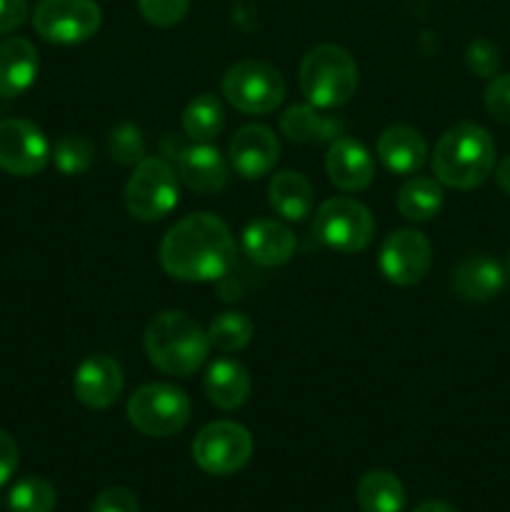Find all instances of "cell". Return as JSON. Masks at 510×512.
<instances>
[{
    "label": "cell",
    "instance_id": "obj_17",
    "mask_svg": "<svg viewBox=\"0 0 510 512\" xmlns=\"http://www.w3.org/2000/svg\"><path fill=\"white\" fill-rule=\"evenodd\" d=\"M508 275L500 260H495L488 253H475L460 260L453 270V285L455 295L468 303H488V300L498 298L503 293Z\"/></svg>",
    "mask_w": 510,
    "mask_h": 512
},
{
    "label": "cell",
    "instance_id": "obj_20",
    "mask_svg": "<svg viewBox=\"0 0 510 512\" xmlns=\"http://www.w3.org/2000/svg\"><path fill=\"white\" fill-rule=\"evenodd\" d=\"M40 70L38 50L25 38L0 40V98H18L35 83Z\"/></svg>",
    "mask_w": 510,
    "mask_h": 512
},
{
    "label": "cell",
    "instance_id": "obj_19",
    "mask_svg": "<svg viewBox=\"0 0 510 512\" xmlns=\"http://www.w3.org/2000/svg\"><path fill=\"white\" fill-rule=\"evenodd\" d=\"M375 153L385 170L395 175H413L428 160V143L423 133L410 125H390L380 133Z\"/></svg>",
    "mask_w": 510,
    "mask_h": 512
},
{
    "label": "cell",
    "instance_id": "obj_27",
    "mask_svg": "<svg viewBox=\"0 0 510 512\" xmlns=\"http://www.w3.org/2000/svg\"><path fill=\"white\" fill-rule=\"evenodd\" d=\"M253 335V320L238 310H225V313L215 315L208 325L210 348H218L220 353H238L253 340Z\"/></svg>",
    "mask_w": 510,
    "mask_h": 512
},
{
    "label": "cell",
    "instance_id": "obj_23",
    "mask_svg": "<svg viewBox=\"0 0 510 512\" xmlns=\"http://www.w3.org/2000/svg\"><path fill=\"white\" fill-rule=\"evenodd\" d=\"M280 130L293 143H325V140H335L343 130V123L333 115L325 113L323 108L315 105H290L283 115H280Z\"/></svg>",
    "mask_w": 510,
    "mask_h": 512
},
{
    "label": "cell",
    "instance_id": "obj_24",
    "mask_svg": "<svg viewBox=\"0 0 510 512\" xmlns=\"http://www.w3.org/2000/svg\"><path fill=\"white\" fill-rule=\"evenodd\" d=\"M445 193L438 178H428V175H413L400 185L398 195H395V205L398 213L405 220L413 223H428L435 215L443 210Z\"/></svg>",
    "mask_w": 510,
    "mask_h": 512
},
{
    "label": "cell",
    "instance_id": "obj_1",
    "mask_svg": "<svg viewBox=\"0 0 510 512\" xmlns=\"http://www.w3.org/2000/svg\"><path fill=\"white\" fill-rule=\"evenodd\" d=\"M160 265L183 283H213L225 278L235 265V240L228 225L213 213L180 218L160 243Z\"/></svg>",
    "mask_w": 510,
    "mask_h": 512
},
{
    "label": "cell",
    "instance_id": "obj_12",
    "mask_svg": "<svg viewBox=\"0 0 510 512\" xmlns=\"http://www.w3.org/2000/svg\"><path fill=\"white\" fill-rule=\"evenodd\" d=\"M50 160V143L30 120L10 118L0 123V170L18 178L38 175Z\"/></svg>",
    "mask_w": 510,
    "mask_h": 512
},
{
    "label": "cell",
    "instance_id": "obj_31",
    "mask_svg": "<svg viewBox=\"0 0 510 512\" xmlns=\"http://www.w3.org/2000/svg\"><path fill=\"white\" fill-rule=\"evenodd\" d=\"M138 13L155 28H173L188 15L190 0H135Z\"/></svg>",
    "mask_w": 510,
    "mask_h": 512
},
{
    "label": "cell",
    "instance_id": "obj_13",
    "mask_svg": "<svg viewBox=\"0 0 510 512\" xmlns=\"http://www.w3.org/2000/svg\"><path fill=\"white\" fill-rule=\"evenodd\" d=\"M123 368L110 355H88L73 375V393L90 410H108L123 395Z\"/></svg>",
    "mask_w": 510,
    "mask_h": 512
},
{
    "label": "cell",
    "instance_id": "obj_21",
    "mask_svg": "<svg viewBox=\"0 0 510 512\" xmlns=\"http://www.w3.org/2000/svg\"><path fill=\"white\" fill-rule=\"evenodd\" d=\"M205 395L210 403L220 410H238L243 408L245 400L250 398L253 390V380H250L248 370L238 363V360L220 358L208 365L203 378Z\"/></svg>",
    "mask_w": 510,
    "mask_h": 512
},
{
    "label": "cell",
    "instance_id": "obj_25",
    "mask_svg": "<svg viewBox=\"0 0 510 512\" xmlns=\"http://www.w3.org/2000/svg\"><path fill=\"white\" fill-rule=\"evenodd\" d=\"M355 500L363 512H403L405 488L388 470H368L355 485Z\"/></svg>",
    "mask_w": 510,
    "mask_h": 512
},
{
    "label": "cell",
    "instance_id": "obj_3",
    "mask_svg": "<svg viewBox=\"0 0 510 512\" xmlns=\"http://www.w3.org/2000/svg\"><path fill=\"white\" fill-rule=\"evenodd\" d=\"M143 348L150 363L165 375L188 378L203 368L210 355L208 330L183 310H165L148 323Z\"/></svg>",
    "mask_w": 510,
    "mask_h": 512
},
{
    "label": "cell",
    "instance_id": "obj_34",
    "mask_svg": "<svg viewBox=\"0 0 510 512\" xmlns=\"http://www.w3.org/2000/svg\"><path fill=\"white\" fill-rule=\"evenodd\" d=\"M90 512H140V505L128 488H108L93 500Z\"/></svg>",
    "mask_w": 510,
    "mask_h": 512
},
{
    "label": "cell",
    "instance_id": "obj_28",
    "mask_svg": "<svg viewBox=\"0 0 510 512\" xmlns=\"http://www.w3.org/2000/svg\"><path fill=\"white\" fill-rule=\"evenodd\" d=\"M55 503H58L55 488L43 478L20 480L8 493L10 512H53Z\"/></svg>",
    "mask_w": 510,
    "mask_h": 512
},
{
    "label": "cell",
    "instance_id": "obj_26",
    "mask_svg": "<svg viewBox=\"0 0 510 512\" xmlns=\"http://www.w3.org/2000/svg\"><path fill=\"white\" fill-rule=\"evenodd\" d=\"M183 133L193 143H210L218 138L225 128V110L223 103L213 93H200L185 105L183 110Z\"/></svg>",
    "mask_w": 510,
    "mask_h": 512
},
{
    "label": "cell",
    "instance_id": "obj_36",
    "mask_svg": "<svg viewBox=\"0 0 510 512\" xmlns=\"http://www.w3.org/2000/svg\"><path fill=\"white\" fill-rule=\"evenodd\" d=\"M18 468V445L5 430H0V485L8 483Z\"/></svg>",
    "mask_w": 510,
    "mask_h": 512
},
{
    "label": "cell",
    "instance_id": "obj_18",
    "mask_svg": "<svg viewBox=\"0 0 510 512\" xmlns=\"http://www.w3.org/2000/svg\"><path fill=\"white\" fill-rule=\"evenodd\" d=\"M295 248H298V240H295L293 230L280 220H253L243 230L245 255H250V260L263 265V268L285 265L295 255Z\"/></svg>",
    "mask_w": 510,
    "mask_h": 512
},
{
    "label": "cell",
    "instance_id": "obj_38",
    "mask_svg": "<svg viewBox=\"0 0 510 512\" xmlns=\"http://www.w3.org/2000/svg\"><path fill=\"white\" fill-rule=\"evenodd\" d=\"M413 512H458L450 503H443V500H428V503L418 505Z\"/></svg>",
    "mask_w": 510,
    "mask_h": 512
},
{
    "label": "cell",
    "instance_id": "obj_4",
    "mask_svg": "<svg viewBox=\"0 0 510 512\" xmlns=\"http://www.w3.org/2000/svg\"><path fill=\"white\" fill-rule=\"evenodd\" d=\"M298 80L310 105L323 110L343 108L358 93V63L340 45H315L303 55Z\"/></svg>",
    "mask_w": 510,
    "mask_h": 512
},
{
    "label": "cell",
    "instance_id": "obj_22",
    "mask_svg": "<svg viewBox=\"0 0 510 512\" xmlns=\"http://www.w3.org/2000/svg\"><path fill=\"white\" fill-rule=\"evenodd\" d=\"M268 203L283 220L300 223V220H305L308 215H313V185H310L308 178H305L303 173H298V170L275 173L268 185Z\"/></svg>",
    "mask_w": 510,
    "mask_h": 512
},
{
    "label": "cell",
    "instance_id": "obj_39",
    "mask_svg": "<svg viewBox=\"0 0 510 512\" xmlns=\"http://www.w3.org/2000/svg\"><path fill=\"white\" fill-rule=\"evenodd\" d=\"M503 268H505V275H508V280H510V250H508V255H505V260H503Z\"/></svg>",
    "mask_w": 510,
    "mask_h": 512
},
{
    "label": "cell",
    "instance_id": "obj_5",
    "mask_svg": "<svg viewBox=\"0 0 510 512\" xmlns=\"http://www.w3.org/2000/svg\"><path fill=\"white\" fill-rule=\"evenodd\" d=\"M180 198L178 175L163 158H143L123 188V203L130 218L158 223L168 218Z\"/></svg>",
    "mask_w": 510,
    "mask_h": 512
},
{
    "label": "cell",
    "instance_id": "obj_37",
    "mask_svg": "<svg viewBox=\"0 0 510 512\" xmlns=\"http://www.w3.org/2000/svg\"><path fill=\"white\" fill-rule=\"evenodd\" d=\"M495 180H498V188L503 190L505 195H510V155L498 163V168H495Z\"/></svg>",
    "mask_w": 510,
    "mask_h": 512
},
{
    "label": "cell",
    "instance_id": "obj_35",
    "mask_svg": "<svg viewBox=\"0 0 510 512\" xmlns=\"http://www.w3.org/2000/svg\"><path fill=\"white\" fill-rule=\"evenodd\" d=\"M28 0H0V35L18 30L28 20Z\"/></svg>",
    "mask_w": 510,
    "mask_h": 512
},
{
    "label": "cell",
    "instance_id": "obj_7",
    "mask_svg": "<svg viewBox=\"0 0 510 512\" xmlns=\"http://www.w3.org/2000/svg\"><path fill=\"white\" fill-rule=\"evenodd\" d=\"M315 240L335 253L353 255L368 248L375 238V218L355 198H330L318 205L313 215Z\"/></svg>",
    "mask_w": 510,
    "mask_h": 512
},
{
    "label": "cell",
    "instance_id": "obj_32",
    "mask_svg": "<svg viewBox=\"0 0 510 512\" xmlns=\"http://www.w3.org/2000/svg\"><path fill=\"white\" fill-rule=\"evenodd\" d=\"M465 63H468L470 73L478 78H495L500 70L498 45L488 38L470 40L468 50H465Z\"/></svg>",
    "mask_w": 510,
    "mask_h": 512
},
{
    "label": "cell",
    "instance_id": "obj_14",
    "mask_svg": "<svg viewBox=\"0 0 510 512\" xmlns=\"http://www.w3.org/2000/svg\"><path fill=\"white\" fill-rule=\"evenodd\" d=\"M175 165H178V178L193 193L215 195L228 185V160L210 143L178 145L175 148Z\"/></svg>",
    "mask_w": 510,
    "mask_h": 512
},
{
    "label": "cell",
    "instance_id": "obj_33",
    "mask_svg": "<svg viewBox=\"0 0 510 512\" xmlns=\"http://www.w3.org/2000/svg\"><path fill=\"white\" fill-rule=\"evenodd\" d=\"M483 103L490 118L503 125H510V73L490 78L483 95Z\"/></svg>",
    "mask_w": 510,
    "mask_h": 512
},
{
    "label": "cell",
    "instance_id": "obj_9",
    "mask_svg": "<svg viewBox=\"0 0 510 512\" xmlns=\"http://www.w3.org/2000/svg\"><path fill=\"white\" fill-rule=\"evenodd\" d=\"M253 455V435L233 420L205 425L193 440V460L208 475H233L248 465Z\"/></svg>",
    "mask_w": 510,
    "mask_h": 512
},
{
    "label": "cell",
    "instance_id": "obj_6",
    "mask_svg": "<svg viewBox=\"0 0 510 512\" xmlns=\"http://www.w3.org/2000/svg\"><path fill=\"white\" fill-rule=\"evenodd\" d=\"M190 398L173 383H145L128 398V420L148 438H170L190 420Z\"/></svg>",
    "mask_w": 510,
    "mask_h": 512
},
{
    "label": "cell",
    "instance_id": "obj_16",
    "mask_svg": "<svg viewBox=\"0 0 510 512\" xmlns=\"http://www.w3.org/2000/svg\"><path fill=\"white\" fill-rule=\"evenodd\" d=\"M325 170H328L330 183L343 193L368 190L375 180L373 155L360 140L348 138V135H338L335 140H330Z\"/></svg>",
    "mask_w": 510,
    "mask_h": 512
},
{
    "label": "cell",
    "instance_id": "obj_15",
    "mask_svg": "<svg viewBox=\"0 0 510 512\" xmlns=\"http://www.w3.org/2000/svg\"><path fill=\"white\" fill-rule=\"evenodd\" d=\"M230 165L245 180H258L275 168L280 158V143L268 125H245L230 140Z\"/></svg>",
    "mask_w": 510,
    "mask_h": 512
},
{
    "label": "cell",
    "instance_id": "obj_10",
    "mask_svg": "<svg viewBox=\"0 0 510 512\" xmlns=\"http://www.w3.org/2000/svg\"><path fill=\"white\" fill-rule=\"evenodd\" d=\"M103 23L95 0H40L33 10V28L55 45H78L93 38Z\"/></svg>",
    "mask_w": 510,
    "mask_h": 512
},
{
    "label": "cell",
    "instance_id": "obj_30",
    "mask_svg": "<svg viewBox=\"0 0 510 512\" xmlns=\"http://www.w3.org/2000/svg\"><path fill=\"white\" fill-rule=\"evenodd\" d=\"M108 153L118 165H138L145 155V135L138 125L123 123L110 130L108 135Z\"/></svg>",
    "mask_w": 510,
    "mask_h": 512
},
{
    "label": "cell",
    "instance_id": "obj_11",
    "mask_svg": "<svg viewBox=\"0 0 510 512\" xmlns=\"http://www.w3.org/2000/svg\"><path fill=\"white\" fill-rule=\"evenodd\" d=\"M433 265V248L425 233L415 228L393 230L378 250V268L385 280L400 288L418 285Z\"/></svg>",
    "mask_w": 510,
    "mask_h": 512
},
{
    "label": "cell",
    "instance_id": "obj_8",
    "mask_svg": "<svg viewBox=\"0 0 510 512\" xmlns=\"http://www.w3.org/2000/svg\"><path fill=\"white\" fill-rule=\"evenodd\" d=\"M223 95L245 115H268L285 100V80L265 60H240L223 75Z\"/></svg>",
    "mask_w": 510,
    "mask_h": 512
},
{
    "label": "cell",
    "instance_id": "obj_2",
    "mask_svg": "<svg viewBox=\"0 0 510 512\" xmlns=\"http://www.w3.org/2000/svg\"><path fill=\"white\" fill-rule=\"evenodd\" d=\"M430 163L433 175L445 188H480L495 168L493 135L470 120L455 123L438 138Z\"/></svg>",
    "mask_w": 510,
    "mask_h": 512
},
{
    "label": "cell",
    "instance_id": "obj_29",
    "mask_svg": "<svg viewBox=\"0 0 510 512\" xmlns=\"http://www.w3.org/2000/svg\"><path fill=\"white\" fill-rule=\"evenodd\" d=\"M50 158H53L55 168L68 178L83 175L93 165V145L83 135H63L50 148Z\"/></svg>",
    "mask_w": 510,
    "mask_h": 512
}]
</instances>
